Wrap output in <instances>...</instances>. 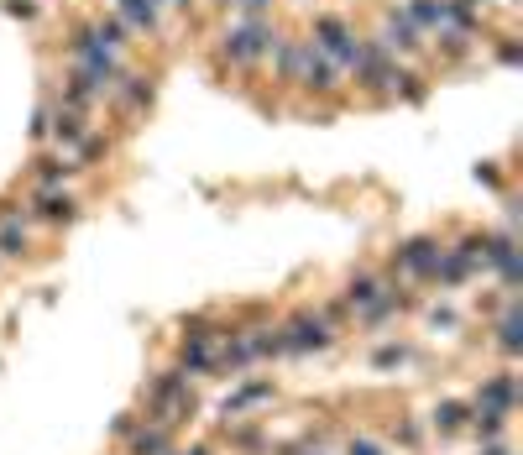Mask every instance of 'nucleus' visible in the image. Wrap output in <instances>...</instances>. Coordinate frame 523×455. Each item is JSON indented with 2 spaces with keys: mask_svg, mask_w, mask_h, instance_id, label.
Here are the masks:
<instances>
[{
  "mask_svg": "<svg viewBox=\"0 0 523 455\" xmlns=\"http://www.w3.org/2000/svg\"><path fill=\"white\" fill-rule=\"evenodd\" d=\"M314 37H320V53H325V58L346 63V68H361V63L372 58V53L361 48V42H356L346 27H340V21H320V27H314Z\"/></svg>",
  "mask_w": 523,
  "mask_h": 455,
  "instance_id": "3",
  "label": "nucleus"
},
{
  "mask_svg": "<svg viewBox=\"0 0 523 455\" xmlns=\"http://www.w3.org/2000/svg\"><path fill=\"white\" fill-rule=\"evenodd\" d=\"M236 6H241V11H262V6H267V0H236Z\"/></svg>",
  "mask_w": 523,
  "mask_h": 455,
  "instance_id": "20",
  "label": "nucleus"
},
{
  "mask_svg": "<svg viewBox=\"0 0 523 455\" xmlns=\"http://www.w3.org/2000/svg\"><path fill=\"white\" fill-rule=\"evenodd\" d=\"M168 455H210V450H204V445H199V450H168Z\"/></svg>",
  "mask_w": 523,
  "mask_h": 455,
  "instance_id": "21",
  "label": "nucleus"
},
{
  "mask_svg": "<svg viewBox=\"0 0 523 455\" xmlns=\"http://www.w3.org/2000/svg\"><path fill=\"white\" fill-rule=\"evenodd\" d=\"M272 42H278V37H272V32L262 27V21H252V27H241V32H231V37H225V58H236V63H246V58H257V53H267V48H272Z\"/></svg>",
  "mask_w": 523,
  "mask_h": 455,
  "instance_id": "6",
  "label": "nucleus"
},
{
  "mask_svg": "<svg viewBox=\"0 0 523 455\" xmlns=\"http://www.w3.org/2000/svg\"><path fill=\"white\" fill-rule=\"evenodd\" d=\"M435 262H440V246H435V241H408L403 252H398V267L429 272V278H435Z\"/></svg>",
  "mask_w": 523,
  "mask_h": 455,
  "instance_id": "8",
  "label": "nucleus"
},
{
  "mask_svg": "<svg viewBox=\"0 0 523 455\" xmlns=\"http://www.w3.org/2000/svg\"><path fill=\"white\" fill-rule=\"evenodd\" d=\"M262 398H272V382H246V388H236L231 398L220 403V414H225V419H236V414H246L252 403H262Z\"/></svg>",
  "mask_w": 523,
  "mask_h": 455,
  "instance_id": "10",
  "label": "nucleus"
},
{
  "mask_svg": "<svg viewBox=\"0 0 523 455\" xmlns=\"http://www.w3.org/2000/svg\"><path fill=\"white\" fill-rule=\"evenodd\" d=\"M398 48L408 53V48H419V42H414V27H408V21H398V16H393L388 27H382V53H398Z\"/></svg>",
  "mask_w": 523,
  "mask_h": 455,
  "instance_id": "12",
  "label": "nucleus"
},
{
  "mask_svg": "<svg viewBox=\"0 0 523 455\" xmlns=\"http://www.w3.org/2000/svg\"><path fill=\"white\" fill-rule=\"evenodd\" d=\"M126 21H131V27H152V21H157V0H126Z\"/></svg>",
  "mask_w": 523,
  "mask_h": 455,
  "instance_id": "15",
  "label": "nucleus"
},
{
  "mask_svg": "<svg viewBox=\"0 0 523 455\" xmlns=\"http://www.w3.org/2000/svg\"><path fill=\"white\" fill-rule=\"evenodd\" d=\"M461 424H466V403H440L435 408V429H440V435H456Z\"/></svg>",
  "mask_w": 523,
  "mask_h": 455,
  "instance_id": "14",
  "label": "nucleus"
},
{
  "mask_svg": "<svg viewBox=\"0 0 523 455\" xmlns=\"http://www.w3.org/2000/svg\"><path fill=\"white\" fill-rule=\"evenodd\" d=\"M27 252V231H21V220H6L0 225V257H21Z\"/></svg>",
  "mask_w": 523,
  "mask_h": 455,
  "instance_id": "13",
  "label": "nucleus"
},
{
  "mask_svg": "<svg viewBox=\"0 0 523 455\" xmlns=\"http://www.w3.org/2000/svg\"><path fill=\"white\" fill-rule=\"evenodd\" d=\"M147 408H152V424H163V429H178L189 414H194V393H189V382L184 372H163L147 388Z\"/></svg>",
  "mask_w": 523,
  "mask_h": 455,
  "instance_id": "1",
  "label": "nucleus"
},
{
  "mask_svg": "<svg viewBox=\"0 0 523 455\" xmlns=\"http://www.w3.org/2000/svg\"><path fill=\"white\" fill-rule=\"evenodd\" d=\"M37 210L48 215V220H68V215H74V204L58 199V194H42V199H37Z\"/></svg>",
  "mask_w": 523,
  "mask_h": 455,
  "instance_id": "16",
  "label": "nucleus"
},
{
  "mask_svg": "<svg viewBox=\"0 0 523 455\" xmlns=\"http://www.w3.org/2000/svg\"><path fill=\"white\" fill-rule=\"evenodd\" d=\"M131 455H168V429L163 424H147V429H131Z\"/></svg>",
  "mask_w": 523,
  "mask_h": 455,
  "instance_id": "11",
  "label": "nucleus"
},
{
  "mask_svg": "<svg viewBox=\"0 0 523 455\" xmlns=\"http://www.w3.org/2000/svg\"><path fill=\"white\" fill-rule=\"evenodd\" d=\"M382 299H388V283H382V278H356L351 293H346V304H351L356 314H372Z\"/></svg>",
  "mask_w": 523,
  "mask_h": 455,
  "instance_id": "7",
  "label": "nucleus"
},
{
  "mask_svg": "<svg viewBox=\"0 0 523 455\" xmlns=\"http://www.w3.org/2000/svg\"><path fill=\"white\" fill-rule=\"evenodd\" d=\"M487 455H503V450H497V445H492V450H487Z\"/></svg>",
  "mask_w": 523,
  "mask_h": 455,
  "instance_id": "22",
  "label": "nucleus"
},
{
  "mask_svg": "<svg viewBox=\"0 0 523 455\" xmlns=\"http://www.w3.org/2000/svg\"><path fill=\"white\" fill-rule=\"evenodd\" d=\"M351 455H377V445H367V440H356V445H351Z\"/></svg>",
  "mask_w": 523,
  "mask_h": 455,
  "instance_id": "19",
  "label": "nucleus"
},
{
  "mask_svg": "<svg viewBox=\"0 0 523 455\" xmlns=\"http://www.w3.org/2000/svg\"><path fill=\"white\" fill-rule=\"evenodd\" d=\"M283 68H288V74H299L309 89H335V68H330V58L320 48H288Z\"/></svg>",
  "mask_w": 523,
  "mask_h": 455,
  "instance_id": "4",
  "label": "nucleus"
},
{
  "mask_svg": "<svg viewBox=\"0 0 523 455\" xmlns=\"http://www.w3.org/2000/svg\"><path fill=\"white\" fill-rule=\"evenodd\" d=\"M330 346V325L320 314H299V320H288V330H278V351H320Z\"/></svg>",
  "mask_w": 523,
  "mask_h": 455,
  "instance_id": "5",
  "label": "nucleus"
},
{
  "mask_svg": "<svg viewBox=\"0 0 523 455\" xmlns=\"http://www.w3.org/2000/svg\"><path fill=\"white\" fill-rule=\"evenodd\" d=\"M461 6H476V0H461Z\"/></svg>",
  "mask_w": 523,
  "mask_h": 455,
  "instance_id": "23",
  "label": "nucleus"
},
{
  "mask_svg": "<svg viewBox=\"0 0 523 455\" xmlns=\"http://www.w3.org/2000/svg\"><path fill=\"white\" fill-rule=\"evenodd\" d=\"M178 6H189V0H178Z\"/></svg>",
  "mask_w": 523,
  "mask_h": 455,
  "instance_id": "24",
  "label": "nucleus"
},
{
  "mask_svg": "<svg viewBox=\"0 0 523 455\" xmlns=\"http://www.w3.org/2000/svg\"><path fill=\"white\" fill-rule=\"evenodd\" d=\"M393 361H403L398 346H382V351H377V367H393Z\"/></svg>",
  "mask_w": 523,
  "mask_h": 455,
  "instance_id": "18",
  "label": "nucleus"
},
{
  "mask_svg": "<svg viewBox=\"0 0 523 455\" xmlns=\"http://www.w3.org/2000/svg\"><path fill=\"white\" fill-rule=\"evenodd\" d=\"M178 372H215V340H184V356H178Z\"/></svg>",
  "mask_w": 523,
  "mask_h": 455,
  "instance_id": "9",
  "label": "nucleus"
},
{
  "mask_svg": "<svg viewBox=\"0 0 523 455\" xmlns=\"http://www.w3.org/2000/svg\"><path fill=\"white\" fill-rule=\"evenodd\" d=\"M523 325H518V304H508V314H503V346L508 351H518L523 346V335H518Z\"/></svg>",
  "mask_w": 523,
  "mask_h": 455,
  "instance_id": "17",
  "label": "nucleus"
},
{
  "mask_svg": "<svg viewBox=\"0 0 523 455\" xmlns=\"http://www.w3.org/2000/svg\"><path fill=\"white\" fill-rule=\"evenodd\" d=\"M508 408H513V377H492L482 382V393H476V429H482L487 440L503 435V419H508Z\"/></svg>",
  "mask_w": 523,
  "mask_h": 455,
  "instance_id": "2",
  "label": "nucleus"
}]
</instances>
